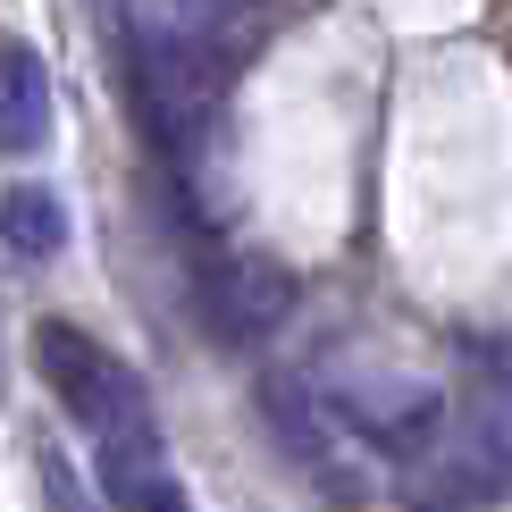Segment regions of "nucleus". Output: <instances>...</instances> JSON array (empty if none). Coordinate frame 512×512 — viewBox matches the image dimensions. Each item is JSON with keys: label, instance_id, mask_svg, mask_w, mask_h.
Returning <instances> with one entry per match:
<instances>
[{"label": "nucleus", "instance_id": "obj_2", "mask_svg": "<svg viewBox=\"0 0 512 512\" xmlns=\"http://www.w3.org/2000/svg\"><path fill=\"white\" fill-rule=\"evenodd\" d=\"M261 420H269V437L303 462V479L319 487V496H336V504H361V496H370V479L353 471L345 429L328 420V403H319L303 378H269V387H261Z\"/></svg>", "mask_w": 512, "mask_h": 512}, {"label": "nucleus", "instance_id": "obj_6", "mask_svg": "<svg viewBox=\"0 0 512 512\" xmlns=\"http://www.w3.org/2000/svg\"><path fill=\"white\" fill-rule=\"evenodd\" d=\"M101 479H110L118 512H185V487L160 471V454H143V462H101Z\"/></svg>", "mask_w": 512, "mask_h": 512}, {"label": "nucleus", "instance_id": "obj_5", "mask_svg": "<svg viewBox=\"0 0 512 512\" xmlns=\"http://www.w3.org/2000/svg\"><path fill=\"white\" fill-rule=\"evenodd\" d=\"M68 244V210H59L51 185H9L0 194V252L9 261H51Z\"/></svg>", "mask_w": 512, "mask_h": 512}, {"label": "nucleus", "instance_id": "obj_3", "mask_svg": "<svg viewBox=\"0 0 512 512\" xmlns=\"http://www.w3.org/2000/svg\"><path fill=\"white\" fill-rule=\"evenodd\" d=\"M286 311H294V277H286V261H261V252L219 261V277H210V294H202L210 336H219V345H236V353L261 345Z\"/></svg>", "mask_w": 512, "mask_h": 512}, {"label": "nucleus", "instance_id": "obj_7", "mask_svg": "<svg viewBox=\"0 0 512 512\" xmlns=\"http://www.w3.org/2000/svg\"><path fill=\"white\" fill-rule=\"evenodd\" d=\"M42 512H101V504L76 487V462L59 454V445H42Z\"/></svg>", "mask_w": 512, "mask_h": 512}, {"label": "nucleus", "instance_id": "obj_4", "mask_svg": "<svg viewBox=\"0 0 512 512\" xmlns=\"http://www.w3.org/2000/svg\"><path fill=\"white\" fill-rule=\"evenodd\" d=\"M51 143V76L34 42H0V152H42Z\"/></svg>", "mask_w": 512, "mask_h": 512}, {"label": "nucleus", "instance_id": "obj_1", "mask_svg": "<svg viewBox=\"0 0 512 512\" xmlns=\"http://www.w3.org/2000/svg\"><path fill=\"white\" fill-rule=\"evenodd\" d=\"M34 370L51 378V395L76 412V429L101 445V462H143V454H160V445H152L143 378L126 370L101 336H84L76 319H42V328H34Z\"/></svg>", "mask_w": 512, "mask_h": 512}]
</instances>
